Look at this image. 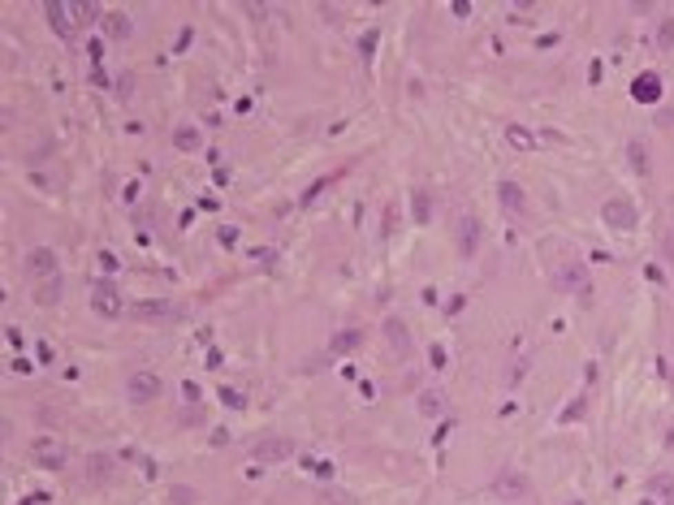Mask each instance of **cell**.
<instances>
[{"instance_id":"obj_5","label":"cell","mask_w":674,"mask_h":505,"mask_svg":"<svg viewBox=\"0 0 674 505\" xmlns=\"http://www.w3.org/2000/svg\"><path fill=\"white\" fill-rule=\"evenodd\" d=\"M294 453H298L294 436H260V441L251 445L255 462H285V458H294Z\"/></svg>"},{"instance_id":"obj_38","label":"cell","mask_w":674,"mask_h":505,"mask_svg":"<svg viewBox=\"0 0 674 505\" xmlns=\"http://www.w3.org/2000/svg\"><path fill=\"white\" fill-rule=\"evenodd\" d=\"M428 363H432V367H445V350L432 346V350H428Z\"/></svg>"},{"instance_id":"obj_33","label":"cell","mask_w":674,"mask_h":505,"mask_svg":"<svg viewBox=\"0 0 674 505\" xmlns=\"http://www.w3.org/2000/svg\"><path fill=\"white\" fill-rule=\"evenodd\" d=\"M662 255L674 264V225H666V234H662Z\"/></svg>"},{"instance_id":"obj_11","label":"cell","mask_w":674,"mask_h":505,"mask_svg":"<svg viewBox=\"0 0 674 505\" xmlns=\"http://www.w3.org/2000/svg\"><path fill=\"white\" fill-rule=\"evenodd\" d=\"M454 242H458V255H462V259H471V255L480 251V220H476V216H458V225H454Z\"/></svg>"},{"instance_id":"obj_30","label":"cell","mask_w":674,"mask_h":505,"mask_svg":"<svg viewBox=\"0 0 674 505\" xmlns=\"http://www.w3.org/2000/svg\"><path fill=\"white\" fill-rule=\"evenodd\" d=\"M649 493H670V497H674V480H670V475H653V480H649Z\"/></svg>"},{"instance_id":"obj_10","label":"cell","mask_w":674,"mask_h":505,"mask_svg":"<svg viewBox=\"0 0 674 505\" xmlns=\"http://www.w3.org/2000/svg\"><path fill=\"white\" fill-rule=\"evenodd\" d=\"M497 203H502V212H510V216H527V190L519 186V182H497Z\"/></svg>"},{"instance_id":"obj_22","label":"cell","mask_w":674,"mask_h":505,"mask_svg":"<svg viewBox=\"0 0 674 505\" xmlns=\"http://www.w3.org/2000/svg\"><path fill=\"white\" fill-rule=\"evenodd\" d=\"M657 52H662V56L674 52V18H662V22H657Z\"/></svg>"},{"instance_id":"obj_43","label":"cell","mask_w":674,"mask_h":505,"mask_svg":"<svg viewBox=\"0 0 674 505\" xmlns=\"http://www.w3.org/2000/svg\"><path fill=\"white\" fill-rule=\"evenodd\" d=\"M657 125H666V130H670V125H674V112H670V108H666V112H657Z\"/></svg>"},{"instance_id":"obj_2","label":"cell","mask_w":674,"mask_h":505,"mask_svg":"<svg viewBox=\"0 0 674 505\" xmlns=\"http://www.w3.org/2000/svg\"><path fill=\"white\" fill-rule=\"evenodd\" d=\"M493 497L502 501V505L527 501V497H532V480H527V471H519V466H502V471L493 475Z\"/></svg>"},{"instance_id":"obj_9","label":"cell","mask_w":674,"mask_h":505,"mask_svg":"<svg viewBox=\"0 0 674 505\" xmlns=\"http://www.w3.org/2000/svg\"><path fill=\"white\" fill-rule=\"evenodd\" d=\"M26 272L30 276H39V281H52V276H61V259L52 247H35V251H26Z\"/></svg>"},{"instance_id":"obj_6","label":"cell","mask_w":674,"mask_h":505,"mask_svg":"<svg viewBox=\"0 0 674 505\" xmlns=\"http://www.w3.org/2000/svg\"><path fill=\"white\" fill-rule=\"evenodd\" d=\"M160 376L156 371H130V380H125V398H130L134 406H147V402H156L160 398Z\"/></svg>"},{"instance_id":"obj_25","label":"cell","mask_w":674,"mask_h":505,"mask_svg":"<svg viewBox=\"0 0 674 505\" xmlns=\"http://www.w3.org/2000/svg\"><path fill=\"white\" fill-rule=\"evenodd\" d=\"M216 398H221L225 406H229V411H243V406H247V398H243V393H238V389H225V384L216 389Z\"/></svg>"},{"instance_id":"obj_23","label":"cell","mask_w":674,"mask_h":505,"mask_svg":"<svg viewBox=\"0 0 674 505\" xmlns=\"http://www.w3.org/2000/svg\"><path fill=\"white\" fill-rule=\"evenodd\" d=\"M627 160H631V169L644 177L649 173V152H644V143H627Z\"/></svg>"},{"instance_id":"obj_41","label":"cell","mask_w":674,"mask_h":505,"mask_svg":"<svg viewBox=\"0 0 674 505\" xmlns=\"http://www.w3.org/2000/svg\"><path fill=\"white\" fill-rule=\"evenodd\" d=\"M454 18H471V5H467V0H454Z\"/></svg>"},{"instance_id":"obj_18","label":"cell","mask_w":674,"mask_h":505,"mask_svg":"<svg viewBox=\"0 0 674 505\" xmlns=\"http://www.w3.org/2000/svg\"><path fill=\"white\" fill-rule=\"evenodd\" d=\"M173 147H178V152H199L203 147V134H199L195 125H178V130H173Z\"/></svg>"},{"instance_id":"obj_44","label":"cell","mask_w":674,"mask_h":505,"mask_svg":"<svg viewBox=\"0 0 674 505\" xmlns=\"http://www.w3.org/2000/svg\"><path fill=\"white\" fill-rule=\"evenodd\" d=\"M666 449H674V423L666 428Z\"/></svg>"},{"instance_id":"obj_17","label":"cell","mask_w":674,"mask_h":505,"mask_svg":"<svg viewBox=\"0 0 674 505\" xmlns=\"http://www.w3.org/2000/svg\"><path fill=\"white\" fill-rule=\"evenodd\" d=\"M355 346H363V329H342L329 341V354H350Z\"/></svg>"},{"instance_id":"obj_24","label":"cell","mask_w":674,"mask_h":505,"mask_svg":"<svg viewBox=\"0 0 674 505\" xmlns=\"http://www.w3.org/2000/svg\"><path fill=\"white\" fill-rule=\"evenodd\" d=\"M112 95H117V100H130V95H134V78L117 74V78H112Z\"/></svg>"},{"instance_id":"obj_37","label":"cell","mask_w":674,"mask_h":505,"mask_svg":"<svg viewBox=\"0 0 674 505\" xmlns=\"http://www.w3.org/2000/svg\"><path fill=\"white\" fill-rule=\"evenodd\" d=\"M272 259H277V251H272V247H264V251H255V264H264V268H272Z\"/></svg>"},{"instance_id":"obj_36","label":"cell","mask_w":674,"mask_h":505,"mask_svg":"<svg viewBox=\"0 0 674 505\" xmlns=\"http://www.w3.org/2000/svg\"><path fill=\"white\" fill-rule=\"evenodd\" d=\"M216 242H221V247H234V242H238V229H234V225H225V229L216 234Z\"/></svg>"},{"instance_id":"obj_27","label":"cell","mask_w":674,"mask_h":505,"mask_svg":"<svg viewBox=\"0 0 674 505\" xmlns=\"http://www.w3.org/2000/svg\"><path fill=\"white\" fill-rule=\"evenodd\" d=\"M87 466H91V480H108V466H112V458H108V453H95V458H91Z\"/></svg>"},{"instance_id":"obj_7","label":"cell","mask_w":674,"mask_h":505,"mask_svg":"<svg viewBox=\"0 0 674 505\" xmlns=\"http://www.w3.org/2000/svg\"><path fill=\"white\" fill-rule=\"evenodd\" d=\"M30 458H35L43 471H65L70 453H65L61 441H52V436H39V441H30Z\"/></svg>"},{"instance_id":"obj_29","label":"cell","mask_w":674,"mask_h":505,"mask_svg":"<svg viewBox=\"0 0 674 505\" xmlns=\"http://www.w3.org/2000/svg\"><path fill=\"white\" fill-rule=\"evenodd\" d=\"M307 471H312L316 480H333V475H337V466H333V462H312V458H307Z\"/></svg>"},{"instance_id":"obj_13","label":"cell","mask_w":674,"mask_h":505,"mask_svg":"<svg viewBox=\"0 0 674 505\" xmlns=\"http://www.w3.org/2000/svg\"><path fill=\"white\" fill-rule=\"evenodd\" d=\"M631 100L635 104H657V100H662V78H657V74H640L631 83Z\"/></svg>"},{"instance_id":"obj_3","label":"cell","mask_w":674,"mask_h":505,"mask_svg":"<svg viewBox=\"0 0 674 505\" xmlns=\"http://www.w3.org/2000/svg\"><path fill=\"white\" fill-rule=\"evenodd\" d=\"M48 22H52V30L61 39H78V22H87V13L83 5H70V0H48Z\"/></svg>"},{"instance_id":"obj_1","label":"cell","mask_w":674,"mask_h":505,"mask_svg":"<svg viewBox=\"0 0 674 505\" xmlns=\"http://www.w3.org/2000/svg\"><path fill=\"white\" fill-rule=\"evenodd\" d=\"M549 281H553V289H562V294L592 298V276H588V268L580 259H558V264H549Z\"/></svg>"},{"instance_id":"obj_20","label":"cell","mask_w":674,"mask_h":505,"mask_svg":"<svg viewBox=\"0 0 674 505\" xmlns=\"http://www.w3.org/2000/svg\"><path fill=\"white\" fill-rule=\"evenodd\" d=\"M506 143H510L515 152H532V147H536V134H532L527 125H506Z\"/></svg>"},{"instance_id":"obj_12","label":"cell","mask_w":674,"mask_h":505,"mask_svg":"<svg viewBox=\"0 0 674 505\" xmlns=\"http://www.w3.org/2000/svg\"><path fill=\"white\" fill-rule=\"evenodd\" d=\"M100 26H104V35H108V39H117V43L134 35V18H130L125 9H112V13H104V22H100Z\"/></svg>"},{"instance_id":"obj_45","label":"cell","mask_w":674,"mask_h":505,"mask_svg":"<svg viewBox=\"0 0 674 505\" xmlns=\"http://www.w3.org/2000/svg\"><path fill=\"white\" fill-rule=\"evenodd\" d=\"M18 505H43V501H39V497H26V501H18Z\"/></svg>"},{"instance_id":"obj_42","label":"cell","mask_w":674,"mask_h":505,"mask_svg":"<svg viewBox=\"0 0 674 505\" xmlns=\"http://www.w3.org/2000/svg\"><path fill=\"white\" fill-rule=\"evenodd\" d=\"M221 363H225V354L212 346V350H207V367H221Z\"/></svg>"},{"instance_id":"obj_15","label":"cell","mask_w":674,"mask_h":505,"mask_svg":"<svg viewBox=\"0 0 674 505\" xmlns=\"http://www.w3.org/2000/svg\"><path fill=\"white\" fill-rule=\"evenodd\" d=\"M385 341H389V346L394 350H411V329H407V324L402 320H398V316H389V320H385Z\"/></svg>"},{"instance_id":"obj_14","label":"cell","mask_w":674,"mask_h":505,"mask_svg":"<svg viewBox=\"0 0 674 505\" xmlns=\"http://www.w3.org/2000/svg\"><path fill=\"white\" fill-rule=\"evenodd\" d=\"M432 212H437V203H432V190H411V216H415V225H428L432 220Z\"/></svg>"},{"instance_id":"obj_16","label":"cell","mask_w":674,"mask_h":505,"mask_svg":"<svg viewBox=\"0 0 674 505\" xmlns=\"http://www.w3.org/2000/svg\"><path fill=\"white\" fill-rule=\"evenodd\" d=\"M130 316H139V320H173L178 311H173V307H169L165 298H156V302H139Z\"/></svg>"},{"instance_id":"obj_34","label":"cell","mask_w":674,"mask_h":505,"mask_svg":"<svg viewBox=\"0 0 674 505\" xmlns=\"http://www.w3.org/2000/svg\"><path fill=\"white\" fill-rule=\"evenodd\" d=\"M580 415H584V398H575V406H566V411H562L558 419H562V423H571V419H580Z\"/></svg>"},{"instance_id":"obj_19","label":"cell","mask_w":674,"mask_h":505,"mask_svg":"<svg viewBox=\"0 0 674 505\" xmlns=\"http://www.w3.org/2000/svg\"><path fill=\"white\" fill-rule=\"evenodd\" d=\"M441 411H445V393H441V389H424V393H420V415L437 419Z\"/></svg>"},{"instance_id":"obj_8","label":"cell","mask_w":674,"mask_h":505,"mask_svg":"<svg viewBox=\"0 0 674 505\" xmlns=\"http://www.w3.org/2000/svg\"><path fill=\"white\" fill-rule=\"evenodd\" d=\"M91 307H95V316L117 320L121 316V289L112 285V281H95L91 285Z\"/></svg>"},{"instance_id":"obj_35","label":"cell","mask_w":674,"mask_h":505,"mask_svg":"<svg viewBox=\"0 0 674 505\" xmlns=\"http://www.w3.org/2000/svg\"><path fill=\"white\" fill-rule=\"evenodd\" d=\"M100 268H104V272L112 276V272H117L121 264H117V255H112V251H100Z\"/></svg>"},{"instance_id":"obj_39","label":"cell","mask_w":674,"mask_h":505,"mask_svg":"<svg viewBox=\"0 0 674 505\" xmlns=\"http://www.w3.org/2000/svg\"><path fill=\"white\" fill-rule=\"evenodd\" d=\"M5 341H9V346H18V350H22V329H13V324H9V329H5Z\"/></svg>"},{"instance_id":"obj_28","label":"cell","mask_w":674,"mask_h":505,"mask_svg":"<svg viewBox=\"0 0 674 505\" xmlns=\"http://www.w3.org/2000/svg\"><path fill=\"white\" fill-rule=\"evenodd\" d=\"M169 497H173V505H195L199 501V493H195V488H186V484H178Z\"/></svg>"},{"instance_id":"obj_31","label":"cell","mask_w":674,"mask_h":505,"mask_svg":"<svg viewBox=\"0 0 674 505\" xmlns=\"http://www.w3.org/2000/svg\"><path fill=\"white\" fill-rule=\"evenodd\" d=\"M372 52H376V30H367V35L359 39V56H363V61H372Z\"/></svg>"},{"instance_id":"obj_4","label":"cell","mask_w":674,"mask_h":505,"mask_svg":"<svg viewBox=\"0 0 674 505\" xmlns=\"http://www.w3.org/2000/svg\"><path fill=\"white\" fill-rule=\"evenodd\" d=\"M601 220H605V229L631 234L635 225H640V212H635V203H631V199L614 194V199H605V203H601Z\"/></svg>"},{"instance_id":"obj_40","label":"cell","mask_w":674,"mask_h":505,"mask_svg":"<svg viewBox=\"0 0 674 505\" xmlns=\"http://www.w3.org/2000/svg\"><path fill=\"white\" fill-rule=\"evenodd\" d=\"M182 398H186V402H199V384L186 380V384H182Z\"/></svg>"},{"instance_id":"obj_32","label":"cell","mask_w":674,"mask_h":505,"mask_svg":"<svg viewBox=\"0 0 674 505\" xmlns=\"http://www.w3.org/2000/svg\"><path fill=\"white\" fill-rule=\"evenodd\" d=\"M320 505H355V501H350L346 493H329V488H325V493H320Z\"/></svg>"},{"instance_id":"obj_21","label":"cell","mask_w":674,"mask_h":505,"mask_svg":"<svg viewBox=\"0 0 674 505\" xmlns=\"http://www.w3.org/2000/svg\"><path fill=\"white\" fill-rule=\"evenodd\" d=\"M61 289H65V281H61V276H52V281H39L35 302H39V307H57V302H61Z\"/></svg>"},{"instance_id":"obj_26","label":"cell","mask_w":674,"mask_h":505,"mask_svg":"<svg viewBox=\"0 0 674 505\" xmlns=\"http://www.w3.org/2000/svg\"><path fill=\"white\" fill-rule=\"evenodd\" d=\"M325 186H329V177H320V182H312L307 190H303V194H298V203H303V207H312V203L320 199V194H325Z\"/></svg>"}]
</instances>
